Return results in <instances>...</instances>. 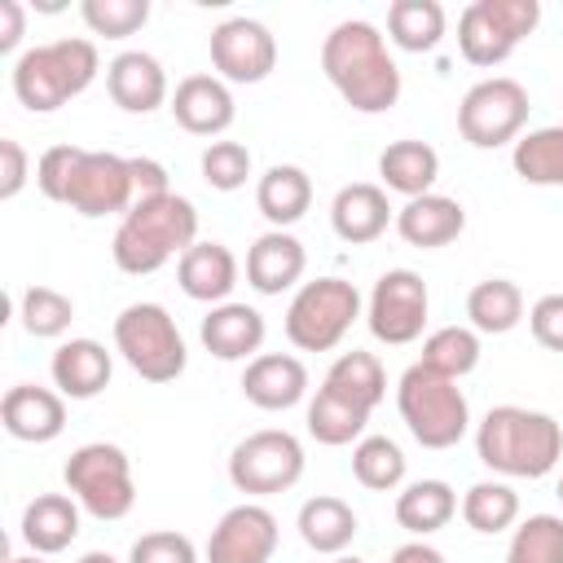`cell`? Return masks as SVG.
I'll return each mask as SVG.
<instances>
[{
    "instance_id": "ac0fdd59",
    "label": "cell",
    "mask_w": 563,
    "mask_h": 563,
    "mask_svg": "<svg viewBox=\"0 0 563 563\" xmlns=\"http://www.w3.org/2000/svg\"><path fill=\"white\" fill-rule=\"evenodd\" d=\"M387 224H396V211L387 202V189L383 185H369V180H352L334 194L330 202V229L339 242L347 246H369L387 233Z\"/></svg>"
},
{
    "instance_id": "bcb514c9",
    "label": "cell",
    "mask_w": 563,
    "mask_h": 563,
    "mask_svg": "<svg viewBox=\"0 0 563 563\" xmlns=\"http://www.w3.org/2000/svg\"><path fill=\"white\" fill-rule=\"evenodd\" d=\"M26 180H31V158H26V150H22L13 136H0V198H4V202L18 198Z\"/></svg>"
},
{
    "instance_id": "836d02e7",
    "label": "cell",
    "mask_w": 563,
    "mask_h": 563,
    "mask_svg": "<svg viewBox=\"0 0 563 563\" xmlns=\"http://www.w3.org/2000/svg\"><path fill=\"white\" fill-rule=\"evenodd\" d=\"M510 167L523 185H563V123L523 132L510 150Z\"/></svg>"
},
{
    "instance_id": "f907efd6",
    "label": "cell",
    "mask_w": 563,
    "mask_h": 563,
    "mask_svg": "<svg viewBox=\"0 0 563 563\" xmlns=\"http://www.w3.org/2000/svg\"><path fill=\"white\" fill-rule=\"evenodd\" d=\"M79 563H119V559H114V554H106V550H88Z\"/></svg>"
},
{
    "instance_id": "f546056e",
    "label": "cell",
    "mask_w": 563,
    "mask_h": 563,
    "mask_svg": "<svg viewBox=\"0 0 563 563\" xmlns=\"http://www.w3.org/2000/svg\"><path fill=\"white\" fill-rule=\"evenodd\" d=\"M457 493L444 484V479H413L396 493V523L409 532V537H431L440 532L453 515H457Z\"/></svg>"
},
{
    "instance_id": "ba28073f",
    "label": "cell",
    "mask_w": 563,
    "mask_h": 563,
    "mask_svg": "<svg viewBox=\"0 0 563 563\" xmlns=\"http://www.w3.org/2000/svg\"><path fill=\"white\" fill-rule=\"evenodd\" d=\"M361 317V290L343 277L303 282L286 308V339L299 352H330Z\"/></svg>"
},
{
    "instance_id": "1f68e13d",
    "label": "cell",
    "mask_w": 563,
    "mask_h": 563,
    "mask_svg": "<svg viewBox=\"0 0 563 563\" xmlns=\"http://www.w3.org/2000/svg\"><path fill=\"white\" fill-rule=\"evenodd\" d=\"M466 317L475 334H510L523 321V290L510 277H484L466 295Z\"/></svg>"
},
{
    "instance_id": "8992f818",
    "label": "cell",
    "mask_w": 563,
    "mask_h": 563,
    "mask_svg": "<svg viewBox=\"0 0 563 563\" xmlns=\"http://www.w3.org/2000/svg\"><path fill=\"white\" fill-rule=\"evenodd\" d=\"M114 352L145 383H176L189 365L185 334L163 303H128L114 317Z\"/></svg>"
},
{
    "instance_id": "9c48e42d",
    "label": "cell",
    "mask_w": 563,
    "mask_h": 563,
    "mask_svg": "<svg viewBox=\"0 0 563 563\" xmlns=\"http://www.w3.org/2000/svg\"><path fill=\"white\" fill-rule=\"evenodd\" d=\"M541 22V4L537 0H471L457 18V53L479 66L493 70L501 66L523 35H532Z\"/></svg>"
},
{
    "instance_id": "9a60e30c",
    "label": "cell",
    "mask_w": 563,
    "mask_h": 563,
    "mask_svg": "<svg viewBox=\"0 0 563 563\" xmlns=\"http://www.w3.org/2000/svg\"><path fill=\"white\" fill-rule=\"evenodd\" d=\"M277 550V515L260 501H242L220 515L207 537V563H268Z\"/></svg>"
},
{
    "instance_id": "484cf974",
    "label": "cell",
    "mask_w": 563,
    "mask_h": 563,
    "mask_svg": "<svg viewBox=\"0 0 563 563\" xmlns=\"http://www.w3.org/2000/svg\"><path fill=\"white\" fill-rule=\"evenodd\" d=\"M79 501L66 493H40L35 501H26L22 510V541L31 545V554H62L75 537H79Z\"/></svg>"
},
{
    "instance_id": "3957f363",
    "label": "cell",
    "mask_w": 563,
    "mask_h": 563,
    "mask_svg": "<svg viewBox=\"0 0 563 563\" xmlns=\"http://www.w3.org/2000/svg\"><path fill=\"white\" fill-rule=\"evenodd\" d=\"M475 453L506 479H541L563 457V427L523 405H493L475 427Z\"/></svg>"
},
{
    "instance_id": "2e32d148",
    "label": "cell",
    "mask_w": 563,
    "mask_h": 563,
    "mask_svg": "<svg viewBox=\"0 0 563 563\" xmlns=\"http://www.w3.org/2000/svg\"><path fill=\"white\" fill-rule=\"evenodd\" d=\"M172 119L189 132V136H220L233 128L238 119V106H233V92L220 75H185L167 101Z\"/></svg>"
},
{
    "instance_id": "5bb4252c",
    "label": "cell",
    "mask_w": 563,
    "mask_h": 563,
    "mask_svg": "<svg viewBox=\"0 0 563 563\" xmlns=\"http://www.w3.org/2000/svg\"><path fill=\"white\" fill-rule=\"evenodd\" d=\"M207 48H211V66L224 84H260L277 66V40L255 18H224L211 31Z\"/></svg>"
},
{
    "instance_id": "30bf717a",
    "label": "cell",
    "mask_w": 563,
    "mask_h": 563,
    "mask_svg": "<svg viewBox=\"0 0 563 563\" xmlns=\"http://www.w3.org/2000/svg\"><path fill=\"white\" fill-rule=\"evenodd\" d=\"M528 88L510 75H488L479 84L466 88L462 106H457V132L466 145L475 150H497L523 136L528 123Z\"/></svg>"
},
{
    "instance_id": "ab89813d",
    "label": "cell",
    "mask_w": 563,
    "mask_h": 563,
    "mask_svg": "<svg viewBox=\"0 0 563 563\" xmlns=\"http://www.w3.org/2000/svg\"><path fill=\"white\" fill-rule=\"evenodd\" d=\"M506 563H563V515H528L510 532Z\"/></svg>"
},
{
    "instance_id": "ee69618b",
    "label": "cell",
    "mask_w": 563,
    "mask_h": 563,
    "mask_svg": "<svg viewBox=\"0 0 563 563\" xmlns=\"http://www.w3.org/2000/svg\"><path fill=\"white\" fill-rule=\"evenodd\" d=\"M79 158V145H48L35 163V185L48 202H62L66 198V185H70V167Z\"/></svg>"
},
{
    "instance_id": "4316f807",
    "label": "cell",
    "mask_w": 563,
    "mask_h": 563,
    "mask_svg": "<svg viewBox=\"0 0 563 563\" xmlns=\"http://www.w3.org/2000/svg\"><path fill=\"white\" fill-rule=\"evenodd\" d=\"M299 537H303V545L308 550H317V554H343L352 541H356V532H361V519H356V510L343 501V497H330V493H317V497H308L303 506H299Z\"/></svg>"
},
{
    "instance_id": "52a82bcc",
    "label": "cell",
    "mask_w": 563,
    "mask_h": 563,
    "mask_svg": "<svg viewBox=\"0 0 563 563\" xmlns=\"http://www.w3.org/2000/svg\"><path fill=\"white\" fill-rule=\"evenodd\" d=\"M66 493L101 523H114L123 515H132L136 506V479H132V462L119 444L110 440H92V444H79L70 457H66Z\"/></svg>"
},
{
    "instance_id": "b9f144b4",
    "label": "cell",
    "mask_w": 563,
    "mask_h": 563,
    "mask_svg": "<svg viewBox=\"0 0 563 563\" xmlns=\"http://www.w3.org/2000/svg\"><path fill=\"white\" fill-rule=\"evenodd\" d=\"M198 167H202V180H207L211 189L233 194V189H242L246 176H251V150H246L242 141H211V145L202 150Z\"/></svg>"
},
{
    "instance_id": "d6a6232c",
    "label": "cell",
    "mask_w": 563,
    "mask_h": 563,
    "mask_svg": "<svg viewBox=\"0 0 563 563\" xmlns=\"http://www.w3.org/2000/svg\"><path fill=\"white\" fill-rule=\"evenodd\" d=\"M387 40L405 53H431L444 40V4L440 0H391Z\"/></svg>"
},
{
    "instance_id": "e575fe53",
    "label": "cell",
    "mask_w": 563,
    "mask_h": 563,
    "mask_svg": "<svg viewBox=\"0 0 563 563\" xmlns=\"http://www.w3.org/2000/svg\"><path fill=\"white\" fill-rule=\"evenodd\" d=\"M321 383L334 387V391H343L347 400H356L365 409H378V400L387 396V369H383V361L374 352H361V347L339 352Z\"/></svg>"
},
{
    "instance_id": "d590c367",
    "label": "cell",
    "mask_w": 563,
    "mask_h": 563,
    "mask_svg": "<svg viewBox=\"0 0 563 563\" xmlns=\"http://www.w3.org/2000/svg\"><path fill=\"white\" fill-rule=\"evenodd\" d=\"M462 519L471 532H484V537H497L506 528H515L519 519V493L506 484V479H479L462 493Z\"/></svg>"
},
{
    "instance_id": "816d5d0a",
    "label": "cell",
    "mask_w": 563,
    "mask_h": 563,
    "mask_svg": "<svg viewBox=\"0 0 563 563\" xmlns=\"http://www.w3.org/2000/svg\"><path fill=\"white\" fill-rule=\"evenodd\" d=\"M9 563H44V554H13Z\"/></svg>"
},
{
    "instance_id": "7c38bea8",
    "label": "cell",
    "mask_w": 563,
    "mask_h": 563,
    "mask_svg": "<svg viewBox=\"0 0 563 563\" xmlns=\"http://www.w3.org/2000/svg\"><path fill=\"white\" fill-rule=\"evenodd\" d=\"M427 312H431V295H427V282L413 268H387L374 282L369 303H365L369 334L387 347H405V343L422 339Z\"/></svg>"
},
{
    "instance_id": "f6af8a7d",
    "label": "cell",
    "mask_w": 563,
    "mask_h": 563,
    "mask_svg": "<svg viewBox=\"0 0 563 563\" xmlns=\"http://www.w3.org/2000/svg\"><path fill=\"white\" fill-rule=\"evenodd\" d=\"M528 330L541 347L550 352H563V290L554 295H541L532 308H528Z\"/></svg>"
},
{
    "instance_id": "7dc6e473",
    "label": "cell",
    "mask_w": 563,
    "mask_h": 563,
    "mask_svg": "<svg viewBox=\"0 0 563 563\" xmlns=\"http://www.w3.org/2000/svg\"><path fill=\"white\" fill-rule=\"evenodd\" d=\"M132 163V185H136V198H158V194H172L167 185V167L158 158H128Z\"/></svg>"
},
{
    "instance_id": "c3c4849f",
    "label": "cell",
    "mask_w": 563,
    "mask_h": 563,
    "mask_svg": "<svg viewBox=\"0 0 563 563\" xmlns=\"http://www.w3.org/2000/svg\"><path fill=\"white\" fill-rule=\"evenodd\" d=\"M26 35V9L18 0H0V53H13Z\"/></svg>"
},
{
    "instance_id": "4dcf8cb0",
    "label": "cell",
    "mask_w": 563,
    "mask_h": 563,
    "mask_svg": "<svg viewBox=\"0 0 563 563\" xmlns=\"http://www.w3.org/2000/svg\"><path fill=\"white\" fill-rule=\"evenodd\" d=\"M374 409L347 400L343 391L334 387H317V396L308 400V435L317 444H330V449H343V444H356L365 435V422H369Z\"/></svg>"
},
{
    "instance_id": "277c9868",
    "label": "cell",
    "mask_w": 563,
    "mask_h": 563,
    "mask_svg": "<svg viewBox=\"0 0 563 563\" xmlns=\"http://www.w3.org/2000/svg\"><path fill=\"white\" fill-rule=\"evenodd\" d=\"M101 70V53L92 40L66 35L53 44H35L13 62V97L31 114H53L70 97H79Z\"/></svg>"
},
{
    "instance_id": "681fc988",
    "label": "cell",
    "mask_w": 563,
    "mask_h": 563,
    "mask_svg": "<svg viewBox=\"0 0 563 563\" xmlns=\"http://www.w3.org/2000/svg\"><path fill=\"white\" fill-rule=\"evenodd\" d=\"M387 563H449V559H444L435 545H427V541H405V545L391 550Z\"/></svg>"
},
{
    "instance_id": "f1b7e54d",
    "label": "cell",
    "mask_w": 563,
    "mask_h": 563,
    "mask_svg": "<svg viewBox=\"0 0 563 563\" xmlns=\"http://www.w3.org/2000/svg\"><path fill=\"white\" fill-rule=\"evenodd\" d=\"M378 176H383V189L405 194V198H422V194H431V185L440 176V154L413 136L391 141L378 154Z\"/></svg>"
},
{
    "instance_id": "ffe728a7",
    "label": "cell",
    "mask_w": 563,
    "mask_h": 563,
    "mask_svg": "<svg viewBox=\"0 0 563 563\" xmlns=\"http://www.w3.org/2000/svg\"><path fill=\"white\" fill-rule=\"evenodd\" d=\"M264 334H268V325H264L260 308L238 303V299L216 303L198 325V339L216 361H255L264 347Z\"/></svg>"
},
{
    "instance_id": "cb8c5ba5",
    "label": "cell",
    "mask_w": 563,
    "mask_h": 563,
    "mask_svg": "<svg viewBox=\"0 0 563 563\" xmlns=\"http://www.w3.org/2000/svg\"><path fill=\"white\" fill-rule=\"evenodd\" d=\"M462 229H466V207L449 194H422L396 211V233L418 251L449 246L462 238Z\"/></svg>"
},
{
    "instance_id": "f5cc1de1",
    "label": "cell",
    "mask_w": 563,
    "mask_h": 563,
    "mask_svg": "<svg viewBox=\"0 0 563 563\" xmlns=\"http://www.w3.org/2000/svg\"><path fill=\"white\" fill-rule=\"evenodd\" d=\"M330 563H365V559H356V554H334Z\"/></svg>"
},
{
    "instance_id": "8d00e7d4",
    "label": "cell",
    "mask_w": 563,
    "mask_h": 563,
    "mask_svg": "<svg viewBox=\"0 0 563 563\" xmlns=\"http://www.w3.org/2000/svg\"><path fill=\"white\" fill-rule=\"evenodd\" d=\"M418 365L444 374V378H466L475 365H479V334L471 325H440L422 339V356Z\"/></svg>"
},
{
    "instance_id": "db71d44e",
    "label": "cell",
    "mask_w": 563,
    "mask_h": 563,
    "mask_svg": "<svg viewBox=\"0 0 563 563\" xmlns=\"http://www.w3.org/2000/svg\"><path fill=\"white\" fill-rule=\"evenodd\" d=\"M559 501H563V475H559Z\"/></svg>"
},
{
    "instance_id": "7402d4cb",
    "label": "cell",
    "mask_w": 563,
    "mask_h": 563,
    "mask_svg": "<svg viewBox=\"0 0 563 563\" xmlns=\"http://www.w3.org/2000/svg\"><path fill=\"white\" fill-rule=\"evenodd\" d=\"M303 268H308V251H303V242L290 229H268L246 251V282L260 295L290 290L303 277Z\"/></svg>"
},
{
    "instance_id": "603a6c76",
    "label": "cell",
    "mask_w": 563,
    "mask_h": 563,
    "mask_svg": "<svg viewBox=\"0 0 563 563\" xmlns=\"http://www.w3.org/2000/svg\"><path fill=\"white\" fill-rule=\"evenodd\" d=\"M48 374H53V387L62 396L92 400L110 387L114 361H110L106 343H97V339H66V343H57V352L48 361Z\"/></svg>"
},
{
    "instance_id": "7bdbcfd3",
    "label": "cell",
    "mask_w": 563,
    "mask_h": 563,
    "mask_svg": "<svg viewBox=\"0 0 563 563\" xmlns=\"http://www.w3.org/2000/svg\"><path fill=\"white\" fill-rule=\"evenodd\" d=\"M128 563H198V550L185 532H141L128 550Z\"/></svg>"
},
{
    "instance_id": "4fadbf2b",
    "label": "cell",
    "mask_w": 563,
    "mask_h": 563,
    "mask_svg": "<svg viewBox=\"0 0 563 563\" xmlns=\"http://www.w3.org/2000/svg\"><path fill=\"white\" fill-rule=\"evenodd\" d=\"M132 202H136L132 163L123 154H110V150H79V158L70 167V185H66L62 207L97 220V216L132 211Z\"/></svg>"
},
{
    "instance_id": "d4e9b609",
    "label": "cell",
    "mask_w": 563,
    "mask_h": 563,
    "mask_svg": "<svg viewBox=\"0 0 563 563\" xmlns=\"http://www.w3.org/2000/svg\"><path fill=\"white\" fill-rule=\"evenodd\" d=\"M176 282L189 299L198 303H229L233 286H238V260L224 242H194L180 260H176Z\"/></svg>"
},
{
    "instance_id": "d6986e66",
    "label": "cell",
    "mask_w": 563,
    "mask_h": 563,
    "mask_svg": "<svg viewBox=\"0 0 563 563\" xmlns=\"http://www.w3.org/2000/svg\"><path fill=\"white\" fill-rule=\"evenodd\" d=\"M106 92L119 110L128 114H150L158 110L163 101H172L167 92V70L154 53H141V48H128L119 53L110 66H106Z\"/></svg>"
},
{
    "instance_id": "f35d334b",
    "label": "cell",
    "mask_w": 563,
    "mask_h": 563,
    "mask_svg": "<svg viewBox=\"0 0 563 563\" xmlns=\"http://www.w3.org/2000/svg\"><path fill=\"white\" fill-rule=\"evenodd\" d=\"M18 317H22V330L31 339H57L70 330L75 303H70V295H62L53 286H26L18 299Z\"/></svg>"
},
{
    "instance_id": "6da1fadb",
    "label": "cell",
    "mask_w": 563,
    "mask_h": 563,
    "mask_svg": "<svg viewBox=\"0 0 563 563\" xmlns=\"http://www.w3.org/2000/svg\"><path fill=\"white\" fill-rule=\"evenodd\" d=\"M321 70L356 114H383L400 101V66L387 35L365 18H347L321 40Z\"/></svg>"
},
{
    "instance_id": "e0dca14e",
    "label": "cell",
    "mask_w": 563,
    "mask_h": 563,
    "mask_svg": "<svg viewBox=\"0 0 563 563\" xmlns=\"http://www.w3.org/2000/svg\"><path fill=\"white\" fill-rule=\"evenodd\" d=\"M0 422L22 444H48L66 431V396L53 391V387L18 383L0 400Z\"/></svg>"
},
{
    "instance_id": "8fae6325",
    "label": "cell",
    "mask_w": 563,
    "mask_h": 563,
    "mask_svg": "<svg viewBox=\"0 0 563 563\" xmlns=\"http://www.w3.org/2000/svg\"><path fill=\"white\" fill-rule=\"evenodd\" d=\"M299 475H303V444L282 427L251 431L229 453V484L246 497L286 493L299 484Z\"/></svg>"
},
{
    "instance_id": "60d3db41",
    "label": "cell",
    "mask_w": 563,
    "mask_h": 563,
    "mask_svg": "<svg viewBox=\"0 0 563 563\" xmlns=\"http://www.w3.org/2000/svg\"><path fill=\"white\" fill-rule=\"evenodd\" d=\"M79 18L92 35L106 40H128L150 22V0H84Z\"/></svg>"
},
{
    "instance_id": "74e56055",
    "label": "cell",
    "mask_w": 563,
    "mask_h": 563,
    "mask_svg": "<svg viewBox=\"0 0 563 563\" xmlns=\"http://www.w3.org/2000/svg\"><path fill=\"white\" fill-rule=\"evenodd\" d=\"M352 475L369 493H391L405 484V453L391 435H361L352 444Z\"/></svg>"
},
{
    "instance_id": "5b68a950",
    "label": "cell",
    "mask_w": 563,
    "mask_h": 563,
    "mask_svg": "<svg viewBox=\"0 0 563 563\" xmlns=\"http://www.w3.org/2000/svg\"><path fill=\"white\" fill-rule=\"evenodd\" d=\"M396 409L422 449H453L471 431L466 391L453 378H444L418 361L396 383Z\"/></svg>"
},
{
    "instance_id": "83f0119b",
    "label": "cell",
    "mask_w": 563,
    "mask_h": 563,
    "mask_svg": "<svg viewBox=\"0 0 563 563\" xmlns=\"http://www.w3.org/2000/svg\"><path fill=\"white\" fill-rule=\"evenodd\" d=\"M255 207L273 229H290L312 207V176L295 163H273L255 185Z\"/></svg>"
},
{
    "instance_id": "44dd1931",
    "label": "cell",
    "mask_w": 563,
    "mask_h": 563,
    "mask_svg": "<svg viewBox=\"0 0 563 563\" xmlns=\"http://www.w3.org/2000/svg\"><path fill=\"white\" fill-rule=\"evenodd\" d=\"M242 396L255 409H268V413L290 409V405H299L308 396V369L290 352H260L242 369Z\"/></svg>"
},
{
    "instance_id": "7a4b0ae2",
    "label": "cell",
    "mask_w": 563,
    "mask_h": 563,
    "mask_svg": "<svg viewBox=\"0 0 563 563\" xmlns=\"http://www.w3.org/2000/svg\"><path fill=\"white\" fill-rule=\"evenodd\" d=\"M198 242V207L185 194H158V198H136L132 211H123L110 255L119 273L145 277L158 273L167 260H180Z\"/></svg>"
}]
</instances>
